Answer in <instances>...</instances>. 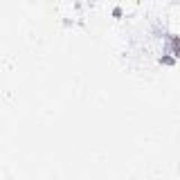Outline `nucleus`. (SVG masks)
Listing matches in <instances>:
<instances>
[]
</instances>
